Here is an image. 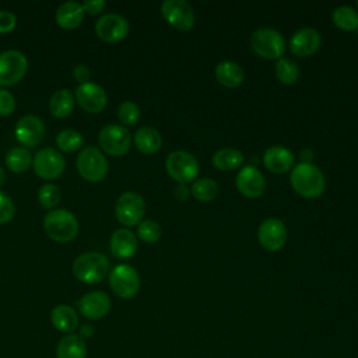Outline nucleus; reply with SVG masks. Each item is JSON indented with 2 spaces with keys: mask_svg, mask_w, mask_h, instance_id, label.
<instances>
[{
  "mask_svg": "<svg viewBox=\"0 0 358 358\" xmlns=\"http://www.w3.org/2000/svg\"><path fill=\"white\" fill-rule=\"evenodd\" d=\"M94 334V327L91 326V324H88V323H85V324H81V327H80V331H78V336L81 337V338H88V337H91Z\"/></svg>",
  "mask_w": 358,
  "mask_h": 358,
  "instance_id": "43",
  "label": "nucleus"
},
{
  "mask_svg": "<svg viewBox=\"0 0 358 358\" xmlns=\"http://www.w3.org/2000/svg\"><path fill=\"white\" fill-rule=\"evenodd\" d=\"M215 78L217 81L227 87V88H235L242 84L245 78V73L242 67L232 60H224L215 66Z\"/></svg>",
  "mask_w": 358,
  "mask_h": 358,
  "instance_id": "24",
  "label": "nucleus"
},
{
  "mask_svg": "<svg viewBox=\"0 0 358 358\" xmlns=\"http://www.w3.org/2000/svg\"><path fill=\"white\" fill-rule=\"evenodd\" d=\"M84 8L83 4L74 0L70 1H64L59 6L57 11H56V22L64 28V29H73L77 28L81 21L84 20Z\"/></svg>",
  "mask_w": 358,
  "mask_h": 358,
  "instance_id": "22",
  "label": "nucleus"
},
{
  "mask_svg": "<svg viewBox=\"0 0 358 358\" xmlns=\"http://www.w3.org/2000/svg\"><path fill=\"white\" fill-rule=\"evenodd\" d=\"M95 32L102 41L115 43L126 38L129 34V22L120 14L108 13L101 15L95 22Z\"/></svg>",
  "mask_w": 358,
  "mask_h": 358,
  "instance_id": "15",
  "label": "nucleus"
},
{
  "mask_svg": "<svg viewBox=\"0 0 358 358\" xmlns=\"http://www.w3.org/2000/svg\"><path fill=\"white\" fill-rule=\"evenodd\" d=\"M17 18L11 11L0 10V34H7L15 28Z\"/></svg>",
  "mask_w": 358,
  "mask_h": 358,
  "instance_id": "39",
  "label": "nucleus"
},
{
  "mask_svg": "<svg viewBox=\"0 0 358 358\" xmlns=\"http://www.w3.org/2000/svg\"><path fill=\"white\" fill-rule=\"evenodd\" d=\"M299 158H301V162H312L313 151L310 148H303L299 154Z\"/></svg>",
  "mask_w": 358,
  "mask_h": 358,
  "instance_id": "44",
  "label": "nucleus"
},
{
  "mask_svg": "<svg viewBox=\"0 0 358 358\" xmlns=\"http://www.w3.org/2000/svg\"><path fill=\"white\" fill-rule=\"evenodd\" d=\"M257 239L263 249L277 252L287 242V227L280 218H266L259 225Z\"/></svg>",
  "mask_w": 358,
  "mask_h": 358,
  "instance_id": "13",
  "label": "nucleus"
},
{
  "mask_svg": "<svg viewBox=\"0 0 358 358\" xmlns=\"http://www.w3.org/2000/svg\"><path fill=\"white\" fill-rule=\"evenodd\" d=\"M192 194L199 200V201H211L218 196L220 187L218 183L211 179V178H201L197 179L193 186H192Z\"/></svg>",
  "mask_w": 358,
  "mask_h": 358,
  "instance_id": "32",
  "label": "nucleus"
},
{
  "mask_svg": "<svg viewBox=\"0 0 358 358\" xmlns=\"http://www.w3.org/2000/svg\"><path fill=\"white\" fill-rule=\"evenodd\" d=\"M66 166V159L62 152L46 147L39 150L34 157V171L42 179L59 178Z\"/></svg>",
  "mask_w": 358,
  "mask_h": 358,
  "instance_id": "12",
  "label": "nucleus"
},
{
  "mask_svg": "<svg viewBox=\"0 0 358 358\" xmlns=\"http://www.w3.org/2000/svg\"><path fill=\"white\" fill-rule=\"evenodd\" d=\"M322 45V36L315 28H301L289 38V49L299 57H306L317 52Z\"/></svg>",
  "mask_w": 358,
  "mask_h": 358,
  "instance_id": "19",
  "label": "nucleus"
},
{
  "mask_svg": "<svg viewBox=\"0 0 358 358\" xmlns=\"http://www.w3.org/2000/svg\"><path fill=\"white\" fill-rule=\"evenodd\" d=\"M60 187L53 183H45L38 190V201L46 210H52L53 207H56V204L60 201Z\"/></svg>",
  "mask_w": 358,
  "mask_h": 358,
  "instance_id": "34",
  "label": "nucleus"
},
{
  "mask_svg": "<svg viewBox=\"0 0 358 358\" xmlns=\"http://www.w3.org/2000/svg\"><path fill=\"white\" fill-rule=\"evenodd\" d=\"M165 166L169 176L179 183L186 185L199 175V161L193 154L183 150L172 151L166 158Z\"/></svg>",
  "mask_w": 358,
  "mask_h": 358,
  "instance_id": "8",
  "label": "nucleus"
},
{
  "mask_svg": "<svg viewBox=\"0 0 358 358\" xmlns=\"http://www.w3.org/2000/svg\"><path fill=\"white\" fill-rule=\"evenodd\" d=\"M336 27L344 31H354L358 28V11L350 6H340L331 14Z\"/></svg>",
  "mask_w": 358,
  "mask_h": 358,
  "instance_id": "30",
  "label": "nucleus"
},
{
  "mask_svg": "<svg viewBox=\"0 0 358 358\" xmlns=\"http://www.w3.org/2000/svg\"><path fill=\"white\" fill-rule=\"evenodd\" d=\"M4 161L10 171H13L15 173H22L31 166L32 155L28 148L20 145V147H13L11 150H8Z\"/></svg>",
  "mask_w": 358,
  "mask_h": 358,
  "instance_id": "28",
  "label": "nucleus"
},
{
  "mask_svg": "<svg viewBox=\"0 0 358 358\" xmlns=\"http://www.w3.org/2000/svg\"><path fill=\"white\" fill-rule=\"evenodd\" d=\"M15 109L14 95L4 88H0V116L11 115Z\"/></svg>",
  "mask_w": 358,
  "mask_h": 358,
  "instance_id": "38",
  "label": "nucleus"
},
{
  "mask_svg": "<svg viewBox=\"0 0 358 358\" xmlns=\"http://www.w3.org/2000/svg\"><path fill=\"white\" fill-rule=\"evenodd\" d=\"M73 273L81 282H101L109 273V260L102 253L85 252L73 262Z\"/></svg>",
  "mask_w": 358,
  "mask_h": 358,
  "instance_id": "3",
  "label": "nucleus"
},
{
  "mask_svg": "<svg viewBox=\"0 0 358 358\" xmlns=\"http://www.w3.org/2000/svg\"><path fill=\"white\" fill-rule=\"evenodd\" d=\"M295 157L291 150L282 145H271L263 154L264 166L274 173H284L294 168Z\"/></svg>",
  "mask_w": 358,
  "mask_h": 358,
  "instance_id": "20",
  "label": "nucleus"
},
{
  "mask_svg": "<svg viewBox=\"0 0 358 358\" xmlns=\"http://www.w3.org/2000/svg\"><path fill=\"white\" fill-rule=\"evenodd\" d=\"M145 213L144 199L136 192L122 193L115 204V215L117 221L126 227L138 225Z\"/></svg>",
  "mask_w": 358,
  "mask_h": 358,
  "instance_id": "9",
  "label": "nucleus"
},
{
  "mask_svg": "<svg viewBox=\"0 0 358 358\" xmlns=\"http://www.w3.org/2000/svg\"><path fill=\"white\" fill-rule=\"evenodd\" d=\"M83 8L90 14H98L105 8V0H85Z\"/></svg>",
  "mask_w": 358,
  "mask_h": 358,
  "instance_id": "41",
  "label": "nucleus"
},
{
  "mask_svg": "<svg viewBox=\"0 0 358 358\" xmlns=\"http://www.w3.org/2000/svg\"><path fill=\"white\" fill-rule=\"evenodd\" d=\"M56 145L66 152H73L84 145V137L74 129H64L56 136Z\"/></svg>",
  "mask_w": 358,
  "mask_h": 358,
  "instance_id": "33",
  "label": "nucleus"
},
{
  "mask_svg": "<svg viewBox=\"0 0 358 358\" xmlns=\"http://www.w3.org/2000/svg\"><path fill=\"white\" fill-rule=\"evenodd\" d=\"M101 150L112 157L124 155L131 147V134L122 124H106L98 133Z\"/></svg>",
  "mask_w": 358,
  "mask_h": 358,
  "instance_id": "6",
  "label": "nucleus"
},
{
  "mask_svg": "<svg viewBox=\"0 0 358 358\" xmlns=\"http://www.w3.org/2000/svg\"><path fill=\"white\" fill-rule=\"evenodd\" d=\"M275 77L282 83V84H294L299 78V67L298 64L288 57H281L277 60L275 67H274Z\"/></svg>",
  "mask_w": 358,
  "mask_h": 358,
  "instance_id": "31",
  "label": "nucleus"
},
{
  "mask_svg": "<svg viewBox=\"0 0 358 358\" xmlns=\"http://www.w3.org/2000/svg\"><path fill=\"white\" fill-rule=\"evenodd\" d=\"M43 229L48 236L56 242L66 243L78 234V221L76 215L66 208L50 210L43 218Z\"/></svg>",
  "mask_w": 358,
  "mask_h": 358,
  "instance_id": "2",
  "label": "nucleus"
},
{
  "mask_svg": "<svg viewBox=\"0 0 358 358\" xmlns=\"http://www.w3.org/2000/svg\"><path fill=\"white\" fill-rule=\"evenodd\" d=\"M137 235L145 243H155L161 238V227L154 220H143L137 225Z\"/></svg>",
  "mask_w": 358,
  "mask_h": 358,
  "instance_id": "35",
  "label": "nucleus"
},
{
  "mask_svg": "<svg viewBox=\"0 0 358 358\" xmlns=\"http://www.w3.org/2000/svg\"><path fill=\"white\" fill-rule=\"evenodd\" d=\"M109 285L112 291L123 299L133 298L140 289V275L137 270L130 264L115 266L109 275Z\"/></svg>",
  "mask_w": 358,
  "mask_h": 358,
  "instance_id": "7",
  "label": "nucleus"
},
{
  "mask_svg": "<svg viewBox=\"0 0 358 358\" xmlns=\"http://www.w3.org/2000/svg\"><path fill=\"white\" fill-rule=\"evenodd\" d=\"M110 252L117 259H129L137 250V238L136 235L126 228L116 229L109 241Z\"/></svg>",
  "mask_w": 358,
  "mask_h": 358,
  "instance_id": "21",
  "label": "nucleus"
},
{
  "mask_svg": "<svg viewBox=\"0 0 358 358\" xmlns=\"http://www.w3.org/2000/svg\"><path fill=\"white\" fill-rule=\"evenodd\" d=\"M28 60L20 50L10 49L0 53V85L10 87L25 76Z\"/></svg>",
  "mask_w": 358,
  "mask_h": 358,
  "instance_id": "10",
  "label": "nucleus"
},
{
  "mask_svg": "<svg viewBox=\"0 0 358 358\" xmlns=\"http://www.w3.org/2000/svg\"><path fill=\"white\" fill-rule=\"evenodd\" d=\"M289 180L294 190L308 199L320 196L326 187L323 172L312 162H299L294 165Z\"/></svg>",
  "mask_w": 358,
  "mask_h": 358,
  "instance_id": "1",
  "label": "nucleus"
},
{
  "mask_svg": "<svg viewBox=\"0 0 358 358\" xmlns=\"http://www.w3.org/2000/svg\"><path fill=\"white\" fill-rule=\"evenodd\" d=\"M15 213V207L13 200L0 190V224H6L13 220Z\"/></svg>",
  "mask_w": 358,
  "mask_h": 358,
  "instance_id": "37",
  "label": "nucleus"
},
{
  "mask_svg": "<svg viewBox=\"0 0 358 358\" xmlns=\"http://www.w3.org/2000/svg\"><path fill=\"white\" fill-rule=\"evenodd\" d=\"M134 145L144 154H154L162 145L159 131L151 126H143L134 133Z\"/></svg>",
  "mask_w": 358,
  "mask_h": 358,
  "instance_id": "25",
  "label": "nucleus"
},
{
  "mask_svg": "<svg viewBox=\"0 0 358 358\" xmlns=\"http://www.w3.org/2000/svg\"><path fill=\"white\" fill-rule=\"evenodd\" d=\"M236 187L243 196L256 199L264 193L266 179L255 165H246L236 175Z\"/></svg>",
  "mask_w": 358,
  "mask_h": 358,
  "instance_id": "18",
  "label": "nucleus"
},
{
  "mask_svg": "<svg viewBox=\"0 0 358 358\" xmlns=\"http://www.w3.org/2000/svg\"><path fill=\"white\" fill-rule=\"evenodd\" d=\"M4 180H6V172H4V169L0 166V186L4 183Z\"/></svg>",
  "mask_w": 358,
  "mask_h": 358,
  "instance_id": "45",
  "label": "nucleus"
},
{
  "mask_svg": "<svg viewBox=\"0 0 358 358\" xmlns=\"http://www.w3.org/2000/svg\"><path fill=\"white\" fill-rule=\"evenodd\" d=\"M50 322L56 330L71 334L78 327V315L69 305H57L50 312Z\"/></svg>",
  "mask_w": 358,
  "mask_h": 358,
  "instance_id": "23",
  "label": "nucleus"
},
{
  "mask_svg": "<svg viewBox=\"0 0 358 358\" xmlns=\"http://www.w3.org/2000/svg\"><path fill=\"white\" fill-rule=\"evenodd\" d=\"M243 154L236 148H221L214 152L213 164L220 171H232L242 165Z\"/></svg>",
  "mask_w": 358,
  "mask_h": 358,
  "instance_id": "29",
  "label": "nucleus"
},
{
  "mask_svg": "<svg viewBox=\"0 0 358 358\" xmlns=\"http://www.w3.org/2000/svg\"><path fill=\"white\" fill-rule=\"evenodd\" d=\"M57 358H87L85 340L78 334L64 336L56 347Z\"/></svg>",
  "mask_w": 358,
  "mask_h": 358,
  "instance_id": "26",
  "label": "nucleus"
},
{
  "mask_svg": "<svg viewBox=\"0 0 358 358\" xmlns=\"http://www.w3.org/2000/svg\"><path fill=\"white\" fill-rule=\"evenodd\" d=\"M15 138L25 148L36 147L45 138V123L36 115H25L15 124Z\"/></svg>",
  "mask_w": 358,
  "mask_h": 358,
  "instance_id": "14",
  "label": "nucleus"
},
{
  "mask_svg": "<svg viewBox=\"0 0 358 358\" xmlns=\"http://www.w3.org/2000/svg\"><path fill=\"white\" fill-rule=\"evenodd\" d=\"M74 95L71 91L62 88L52 94L49 99V110L56 117H67L74 109Z\"/></svg>",
  "mask_w": 358,
  "mask_h": 358,
  "instance_id": "27",
  "label": "nucleus"
},
{
  "mask_svg": "<svg viewBox=\"0 0 358 358\" xmlns=\"http://www.w3.org/2000/svg\"><path fill=\"white\" fill-rule=\"evenodd\" d=\"M73 74H74V78H76L77 81H80L81 84L88 83V81H90V76H91L90 69H88L85 64H83V63H78V64L74 66Z\"/></svg>",
  "mask_w": 358,
  "mask_h": 358,
  "instance_id": "40",
  "label": "nucleus"
},
{
  "mask_svg": "<svg viewBox=\"0 0 358 358\" xmlns=\"http://www.w3.org/2000/svg\"><path fill=\"white\" fill-rule=\"evenodd\" d=\"M255 53L263 59H281L285 52V39L274 28H259L252 34L250 41Z\"/></svg>",
  "mask_w": 358,
  "mask_h": 358,
  "instance_id": "5",
  "label": "nucleus"
},
{
  "mask_svg": "<svg viewBox=\"0 0 358 358\" xmlns=\"http://www.w3.org/2000/svg\"><path fill=\"white\" fill-rule=\"evenodd\" d=\"M80 313L91 320L105 317L110 310V298L103 291H91L84 294L77 302Z\"/></svg>",
  "mask_w": 358,
  "mask_h": 358,
  "instance_id": "17",
  "label": "nucleus"
},
{
  "mask_svg": "<svg viewBox=\"0 0 358 358\" xmlns=\"http://www.w3.org/2000/svg\"><path fill=\"white\" fill-rule=\"evenodd\" d=\"M108 161L96 145L84 147L77 157V171L88 182H99L108 173Z\"/></svg>",
  "mask_w": 358,
  "mask_h": 358,
  "instance_id": "4",
  "label": "nucleus"
},
{
  "mask_svg": "<svg viewBox=\"0 0 358 358\" xmlns=\"http://www.w3.org/2000/svg\"><path fill=\"white\" fill-rule=\"evenodd\" d=\"M140 108L131 101H123L117 108L119 120L126 126H133L140 119Z\"/></svg>",
  "mask_w": 358,
  "mask_h": 358,
  "instance_id": "36",
  "label": "nucleus"
},
{
  "mask_svg": "<svg viewBox=\"0 0 358 358\" xmlns=\"http://www.w3.org/2000/svg\"><path fill=\"white\" fill-rule=\"evenodd\" d=\"M189 194H190V190L185 183H179L173 190V196L178 201H186L189 199Z\"/></svg>",
  "mask_w": 358,
  "mask_h": 358,
  "instance_id": "42",
  "label": "nucleus"
},
{
  "mask_svg": "<svg viewBox=\"0 0 358 358\" xmlns=\"http://www.w3.org/2000/svg\"><path fill=\"white\" fill-rule=\"evenodd\" d=\"M357 6H358V1H357Z\"/></svg>",
  "mask_w": 358,
  "mask_h": 358,
  "instance_id": "46",
  "label": "nucleus"
},
{
  "mask_svg": "<svg viewBox=\"0 0 358 358\" xmlns=\"http://www.w3.org/2000/svg\"><path fill=\"white\" fill-rule=\"evenodd\" d=\"M165 21L179 31H190L194 27V11L186 0H165L161 4Z\"/></svg>",
  "mask_w": 358,
  "mask_h": 358,
  "instance_id": "11",
  "label": "nucleus"
},
{
  "mask_svg": "<svg viewBox=\"0 0 358 358\" xmlns=\"http://www.w3.org/2000/svg\"><path fill=\"white\" fill-rule=\"evenodd\" d=\"M74 94L78 105L90 113H98L103 110L108 102V95L105 90L99 84L92 81L77 85Z\"/></svg>",
  "mask_w": 358,
  "mask_h": 358,
  "instance_id": "16",
  "label": "nucleus"
}]
</instances>
